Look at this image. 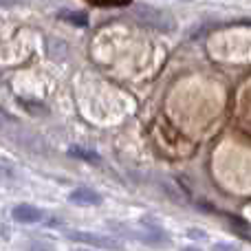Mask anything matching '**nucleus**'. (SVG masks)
Listing matches in <instances>:
<instances>
[{"instance_id": "obj_1", "label": "nucleus", "mask_w": 251, "mask_h": 251, "mask_svg": "<svg viewBox=\"0 0 251 251\" xmlns=\"http://www.w3.org/2000/svg\"><path fill=\"white\" fill-rule=\"evenodd\" d=\"M137 18L143 22V25L150 26V29L163 31V33L176 29V20H174L170 13L161 11V9H154V7H139L137 9Z\"/></svg>"}, {"instance_id": "obj_2", "label": "nucleus", "mask_w": 251, "mask_h": 251, "mask_svg": "<svg viewBox=\"0 0 251 251\" xmlns=\"http://www.w3.org/2000/svg\"><path fill=\"white\" fill-rule=\"evenodd\" d=\"M66 238L73 240V243L93 245V247H101V249H110V251L122 249V245H119L115 238H108V236H100V234H91V231H66Z\"/></svg>"}, {"instance_id": "obj_3", "label": "nucleus", "mask_w": 251, "mask_h": 251, "mask_svg": "<svg viewBox=\"0 0 251 251\" xmlns=\"http://www.w3.org/2000/svg\"><path fill=\"white\" fill-rule=\"evenodd\" d=\"M11 216L13 221L18 223H25V225H33V223H40L42 221V209L35 207V205H29V203H22V205H16L11 209Z\"/></svg>"}, {"instance_id": "obj_4", "label": "nucleus", "mask_w": 251, "mask_h": 251, "mask_svg": "<svg viewBox=\"0 0 251 251\" xmlns=\"http://www.w3.org/2000/svg\"><path fill=\"white\" fill-rule=\"evenodd\" d=\"M69 199L77 205H100L101 203V196L95 190H91V187H77V190L71 192Z\"/></svg>"}, {"instance_id": "obj_5", "label": "nucleus", "mask_w": 251, "mask_h": 251, "mask_svg": "<svg viewBox=\"0 0 251 251\" xmlns=\"http://www.w3.org/2000/svg\"><path fill=\"white\" fill-rule=\"evenodd\" d=\"M62 18L64 20H71V22H75V25H79V26H86V16L84 13H79V11H62Z\"/></svg>"}, {"instance_id": "obj_6", "label": "nucleus", "mask_w": 251, "mask_h": 251, "mask_svg": "<svg viewBox=\"0 0 251 251\" xmlns=\"http://www.w3.org/2000/svg\"><path fill=\"white\" fill-rule=\"evenodd\" d=\"M71 156H75V159H86V161H97L95 152L82 150V148H71Z\"/></svg>"}, {"instance_id": "obj_7", "label": "nucleus", "mask_w": 251, "mask_h": 251, "mask_svg": "<svg viewBox=\"0 0 251 251\" xmlns=\"http://www.w3.org/2000/svg\"><path fill=\"white\" fill-rule=\"evenodd\" d=\"M93 4H101V7H119V4H130V0H88Z\"/></svg>"}, {"instance_id": "obj_8", "label": "nucleus", "mask_w": 251, "mask_h": 251, "mask_svg": "<svg viewBox=\"0 0 251 251\" xmlns=\"http://www.w3.org/2000/svg\"><path fill=\"white\" fill-rule=\"evenodd\" d=\"M212 251H240L238 245H229V243H216L212 247Z\"/></svg>"}, {"instance_id": "obj_9", "label": "nucleus", "mask_w": 251, "mask_h": 251, "mask_svg": "<svg viewBox=\"0 0 251 251\" xmlns=\"http://www.w3.org/2000/svg\"><path fill=\"white\" fill-rule=\"evenodd\" d=\"M26 251H55L53 245H47V243H33Z\"/></svg>"}, {"instance_id": "obj_10", "label": "nucleus", "mask_w": 251, "mask_h": 251, "mask_svg": "<svg viewBox=\"0 0 251 251\" xmlns=\"http://www.w3.org/2000/svg\"><path fill=\"white\" fill-rule=\"evenodd\" d=\"M187 236H190L192 240H207V234L199 231V229H187Z\"/></svg>"}, {"instance_id": "obj_11", "label": "nucleus", "mask_w": 251, "mask_h": 251, "mask_svg": "<svg viewBox=\"0 0 251 251\" xmlns=\"http://www.w3.org/2000/svg\"><path fill=\"white\" fill-rule=\"evenodd\" d=\"M183 251H201V249H196V247H185Z\"/></svg>"}, {"instance_id": "obj_12", "label": "nucleus", "mask_w": 251, "mask_h": 251, "mask_svg": "<svg viewBox=\"0 0 251 251\" xmlns=\"http://www.w3.org/2000/svg\"><path fill=\"white\" fill-rule=\"evenodd\" d=\"M73 251H91V249H73Z\"/></svg>"}]
</instances>
